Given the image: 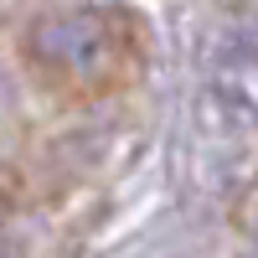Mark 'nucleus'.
<instances>
[{
    "label": "nucleus",
    "instance_id": "obj_1",
    "mask_svg": "<svg viewBox=\"0 0 258 258\" xmlns=\"http://www.w3.org/2000/svg\"><path fill=\"white\" fill-rule=\"evenodd\" d=\"M31 52H36L41 73L73 78L78 88H103V83H114L124 73L129 31L109 11H73V16H57L47 26H36Z\"/></svg>",
    "mask_w": 258,
    "mask_h": 258
}]
</instances>
